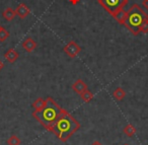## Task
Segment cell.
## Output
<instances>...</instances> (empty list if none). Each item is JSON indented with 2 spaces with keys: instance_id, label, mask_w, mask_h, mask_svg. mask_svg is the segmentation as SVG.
<instances>
[{
  "instance_id": "2e32d148",
  "label": "cell",
  "mask_w": 148,
  "mask_h": 145,
  "mask_svg": "<svg viewBox=\"0 0 148 145\" xmlns=\"http://www.w3.org/2000/svg\"><path fill=\"white\" fill-rule=\"evenodd\" d=\"M21 141L16 135H11L7 140V144L8 145H21Z\"/></svg>"
},
{
  "instance_id": "8fae6325",
  "label": "cell",
  "mask_w": 148,
  "mask_h": 145,
  "mask_svg": "<svg viewBox=\"0 0 148 145\" xmlns=\"http://www.w3.org/2000/svg\"><path fill=\"white\" fill-rule=\"evenodd\" d=\"M126 16H127V11H125L124 9H122V10L118 11V12L116 13V14L114 15L113 17L119 23H121V25H124V23H125V21H126Z\"/></svg>"
},
{
  "instance_id": "6da1fadb",
  "label": "cell",
  "mask_w": 148,
  "mask_h": 145,
  "mask_svg": "<svg viewBox=\"0 0 148 145\" xmlns=\"http://www.w3.org/2000/svg\"><path fill=\"white\" fill-rule=\"evenodd\" d=\"M80 128L79 122L71 114L64 110L61 116L57 119L49 131L57 136L62 142H66L74 133H76Z\"/></svg>"
},
{
  "instance_id": "5b68a950",
  "label": "cell",
  "mask_w": 148,
  "mask_h": 145,
  "mask_svg": "<svg viewBox=\"0 0 148 145\" xmlns=\"http://www.w3.org/2000/svg\"><path fill=\"white\" fill-rule=\"evenodd\" d=\"M63 50L70 58H75L80 53L81 48H80V46L77 45V43H75L74 41H70L69 43L64 47Z\"/></svg>"
},
{
  "instance_id": "9c48e42d",
  "label": "cell",
  "mask_w": 148,
  "mask_h": 145,
  "mask_svg": "<svg viewBox=\"0 0 148 145\" xmlns=\"http://www.w3.org/2000/svg\"><path fill=\"white\" fill-rule=\"evenodd\" d=\"M19 57L18 52H16L14 49H9L6 53L4 54V58L9 62V63H14Z\"/></svg>"
},
{
  "instance_id": "ffe728a7",
  "label": "cell",
  "mask_w": 148,
  "mask_h": 145,
  "mask_svg": "<svg viewBox=\"0 0 148 145\" xmlns=\"http://www.w3.org/2000/svg\"><path fill=\"white\" fill-rule=\"evenodd\" d=\"M69 2L71 3L72 5H76L80 2V0H69Z\"/></svg>"
},
{
  "instance_id": "ba28073f",
  "label": "cell",
  "mask_w": 148,
  "mask_h": 145,
  "mask_svg": "<svg viewBox=\"0 0 148 145\" xmlns=\"http://www.w3.org/2000/svg\"><path fill=\"white\" fill-rule=\"evenodd\" d=\"M72 89L78 94H81L84 90L87 89V85L82 79H77L76 81L72 84Z\"/></svg>"
},
{
  "instance_id": "d6986e66",
  "label": "cell",
  "mask_w": 148,
  "mask_h": 145,
  "mask_svg": "<svg viewBox=\"0 0 148 145\" xmlns=\"http://www.w3.org/2000/svg\"><path fill=\"white\" fill-rule=\"evenodd\" d=\"M142 5H143L144 8H146V9H147V11H148V0H143Z\"/></svg>"
},
{
  "instance_id": "52a82bcc",
  "label": "cell",
  "mask_w": 148,
  "mask_h": 145,
  "mask_svg": "<svg viewBox=\"0 0 148 145\" xmlns=\"http://www.w3.org/2000/svg\"><path fill=\"white\" fill-rule=\"evenodd\" d=\"M15 13H16L17 16H19L21 19H25V17L31 13V10H29V8L25 3H21V4L16 7V9H15Z\"/></svg>"
},
{
  "instance_id": "5bb4252c",
  "label": "cell",
  "mask_w": 148,
  "mask_h": 145,
  "mask_svg": "<svg viewBox=\"0 0 148 145\" xmlns=\"http://www.w3.org/2000/svg\"><path fill=\"white\" fill-rule=\"evenodd\" d=\"M80 96H81V100H82L83 102H89L90 100H92V98H93V93L90 91V90L86 89V90H84V91H83L82 93L80 94Z\"/></svg>"
},
{
  "instance_id": "7c38bea8",
  "label": "cell",
  "mask_w": 148,
  "mask_h": 145,
  "mask_svg": "<svg viewBox=\"0 0 148 145\" xmlns=\"http://www.w3.org/2000/svg\"><path fill=\"white\" fill-rule=\"evenodd\" d=\"M113 96L117 100H124V98H125L126 92L122 87H118V88H116L115 91L113 92Z\"/></svg>"
},
{
  "instance_id": "7402d4cb",
  "label": "cell",
  "mask_w": 148,
  "mask_h": 145,
  "mask_svg": "<svg viewBox=\"0 0 148 145\" xmlns=\"http://www.w3.org/2000/svg\"><path fill=\"white\" fill-rule=\"evenodd\" d=\"M3 66H4V64H3V62L1 61V60H0V70L2 69V68H3Z\"/></svg>"
},
{
  "instance_id": "8992f818",
  "label": "cell",
  "mask_w": 148,
  "mask_h": 145,
  "mask_svg": "<svg viewBox=\"0 0 148 145\" xmlns=\"http://www.w3.org/2000/svg\"><path fill=\"white\" fill-rule=\"evenodd\" d=\"M23 48L25 50L27 53H32L36 50L37 48V42L33 39V38H27L25 41L23 42Z\"/></svg>"
},
{
  "instance_id": "7a4b0ae2",
  "label": "cell",
  "mask_w": 148,
  "mask_h": 145,
  "mask_svg": "<svg viewBox=\"0 0 148 145\" xmlns=\"http://www.w3.org/2000/svg\"><path fill=\"white\" fill-rule=\"evenodd\" d=\"M63 109L52 98H46V104L42 110L34 111L33 117L47 130H50L57 119L61 116Z\"/></svg>"
},
{
  "instance_id": "3957f363",
  "label": "cell",
  "mask_w": 148,
  "mask_h": 145,
  "mask_svg": "<svg viewBox=\"0 0 148 145\" xmlns=\"http://www.w3.org/2000/svg\"><path fill=\"white\" fill-rule=\"evenodd\" d=\"M148 19V14L138 4H133L127 11L125 25L133 36H138L140 34V27L143 23Z\"/></svg>"
},
{
  "instance_id": "9a60e30c",
  "label": "cell",
  "mask_w": 148,
  "mask_h": 145,
  "mask_svg": "<svg viewBox=\"0 0 148 145\" xmlns=\"http://www.w3.org/2000/svg\"><path fill=\"white\" fill-rule=\"evenodd\" d=\"M124 133L127 135L128 137H133L136 134V128L131 124H128L127 126L124 128Z\"/></svg>"
},
{
  "instance_id": "ac0fdd59",
  "label": "cell",
  "mask_w": 148,
  "mask_h": 145,
  "mask_svg": "<svg viewBox=\"0 0 148 145\" xmlns=\"http://www.w3.org/2000/svg\"><path fill=\"white\" fill-rule=\"evenodd\" d=\"M140 33H144V34L148 33V19L144 21L143 25H141V27H140Z\"/></svg>"
},
{
  "instance_id": "cb8c5ba5",
  "label": "cell",
  "mask_w": 148,
  "mask_h": 145,
  "mask_svg": "<svg viewBox=\"0 0 148 145\" xmlns=\"http://www.w3.org/2000/svg\"><path fill=\"white\" fill-rule=\"evenodd\" d=\"M124 145H129V144H124Z\"/></svg>"
},
{
  "instance_id": "44dd1931",
  "label": "cell",
  "mask_w": 148,
  "mask_h": 145,
  "mask_svg": "<svg viewBox=\"0 0 148 145\" xmlns=\"http://www.w3.org/2000/svg\"><path fill=\"white\" fill-rule=\"evenodd\" d=\"M91 145H103V144H101L99 141H93V142L91 143Z\"/></svg>"
},
{
  "instance_id": "e0dca14e",
  "label": "cell",
  "mask_w": 148,
  "mask_h": 145,
  "mask_svg": "<svg viewBox=\"0 0 148 145\" xmlns=\"http://www.w3.org/2000/svg\"><path fill=\"white\" fill-rule=\"evenodd\" d=\"M8 37H9V33L4 29V27H2V30L0 31V42L6 41Z\"/></svg>"
},
{
  "instance_id": "4fadbf2b",
  "label": "cell",
  "mask_w": 148,
  "mask_h": 145,
  "mask_svg": "<svg viewBox=\"0 0 148 145\" xmlns=\"http://www.w3.org/2000/svg\"><path fill=\"white\" fill-rule=\"evenodd\" d=\"M46 104V100H44V98H38V100H36L35 102H33V108H34V111H40L42 110V109L45 107Z\"/></svg>"
},
{
  "instance_id": "277c9868",
  "label": "cell",
  "mask_w": 148,
  "mask_h": 145,
  "mask_svg": "<svg viewBox=\"0 0 148 145\" xmlns=\"http://www.w3.org/2000/svg\"><path fill=\"white\" fill-rule=\"evenodd\" d=\"M97 2L108 13L114 16L118 11L124 9V7L129 2V0H97Z\"/></svg>"
},
{
  "instance_id": "603a6c76",
  "label": "cell",
  "mask_w": 148,
  "mask_h": 145,
  "mask_svg": "<svg viewBox=\"0 0 148 145\" xmlns=\"http://www.w3.org/2000/svg\"><path fill=\"white\" fill-rule=\"evenodd\" d=\"M2 27H1V25H0V31H1V30H2Z\"/></svg>"
},
{
  "instance_id": "30bf717a",
  "label": "cell",
  "mask_w": 148,
  "mask_h": 145,
  "mask_svg": "<svg viewBox=\"0 0 148 145\" xmlns=\"http://www.w3.org/2000/svg\"><path fill=\"white\" fill-rule=\"evenodd\" d=\"M15 15H16L15 10H13L11 7H7V8L5 9V10L3 11V13H2V16L4 17V19H5V21H13V19L15 17Z\"/></svg>"
}]
</instances>
